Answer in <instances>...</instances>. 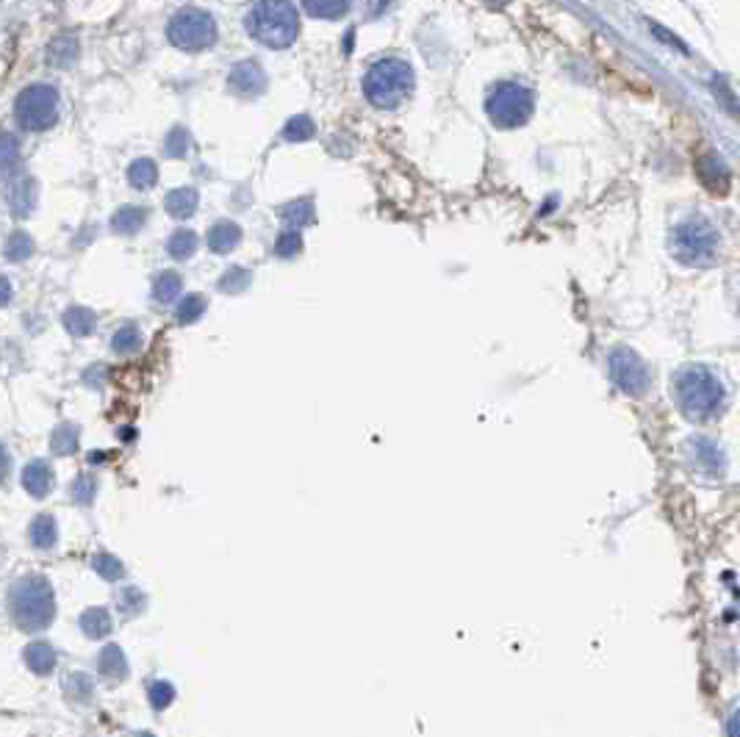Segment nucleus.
I'll use <instances>...</instances> for the list:
<instances>
[{
	"instance_id": "obj_1",
	"label": "nucleus",
	"mask_w": 740,
	"mask_h": 737,
	"mask_svg": "<svg viewBox=\"0 0 740 737\" xmlns=\"http://www.w3.org/2000/svg\"><path fill=\"white\" fill-rule=\"evenodd\" d=\"M9 607H12V619L17 621L20 629H25V632L45 629L56 613L50 583L40 574L20 576L9 591Z\"/></svg>"
},
{
	"instance_id": "obj_2",
	"label": "nucleus",
	"mask_w": 740,
	"mask_h": 737,
	"mask_svg": "<svg viewBox=\"0 0 740 737\" xmlns=\"http://www.w3.org/2000/svg\"><path fill=\"white\" fill-rule=\"evenodd\" d=\"M250 37L264 42L267 48H288L295 42L300 20L292 4H259L252 6L244 20Z\"/></svg>"
},
{
	"instance_id": "obj_3",
	"label": "nucleus",
	"mask_w": 740,
	"mask_h": 737,
	"mask_svg": "<svg viewBox=\"0 0 740 737\" xmlns=\"http://www.w3.org/2000/svg\"><path fill=\"white\" fill-rule=\"evenodd\" d=\"M14 114L25 131H45L58 117V92L50 83H31L20 92Z\"/></svg>"
},
{
	"instance_id": "obj_4",
	"label": "nucleus",
	"mask_w": 740,
	"mask_h": 737,
	"mask_svg": "<svg viewBox=\"0 0 740 737\" xmlns=\"http://www.w3.org/2000/svg\"><path fill=\"white\" fill-rule=\"evenodd\" d=\"M167 37L172 45H178L183 50H203V48L214 45V39H216V22L208 12L186 6L170 20Z\"/></svg>"
},
{
	"instance_id": "obj_5",
	"label": "nucleus",
	"mask_w": 740,
	"mask_h": 737,
	"mask_svg": "<svg viewBox=\"0 0 740 737\" xmlns=\"http://www.w3.org/2000/svg\"><path fill=\"white\" fill-rule=\"evenodd\" d=\"M402 75H405L402 64H394V61H385V64H380L377 70H372V75L366 78V89L372 94V101L383 103V106L394 103L397 92L402 86Z\"/></svg>"
},
{
	"instance_id": "obj_6",
	"label": "nucleus",
	"mask_w": 740,
	"mask_h": 737,
	"mask_svg": "<svg viewBox=\"0 0 740 737\" xmlns=\"http://www.w3.org/2000/svg\"><path fill=\"white\" fill-rule=\"evenodd\" d=\"M228 89H233L242 98H259V94L267 89V73L261 70L259 61H239L233 64V70L228 75Z\"/></svg>"
},
{
	"instance_id": "obj_7",
	"label": "nucleus",
	"mask_w": 740,
	"mask_h": 737,
	"mask_svg": "<svg viewBox=\"0 0 740 737\" xmlns=\"http://www.w3.org/2000/svg\"><path fill=\"white\" fill-rule=\"evenodd\" d=\"M22 488L31 494V496H37V499H42V496H48L50 494V488H53V469H50V463L48 461H31L25 469H22Z\"/></svg>"
},
{
	"instance_id": "obj_8",
	"label": "nucleus",
	"mask_w": 740,
	"mask_h": 737,
	"mask_svg": "<svg viewBox=\"0 0 740 737\" xmlns=\"http://www.w3.org/2000/svg\"><path fill=\"white\" fill-rule=\"evenodd\" d=\"M6 197H9V206L17 216H25L31 208H34V200H37V183L31 175H20L9 183V191H6Z\"/></svg>"
},
{
	"instance_id": "obj_9",
	"label": "nucleus",
	"mask_w": 740,
	"mask_h": 737,
	"mask_svg": "<svg viewBox=\"0 0 740 737\" xmlns=\"http://www.w3.org/2000/svg\"><path fill=\"white\" fill-rule=\"evenodd\" d=\"M242 241V228L231 219H222L208 231V247L214 252H231Z\"/></svg>"
},
{
	"instance_id": "obj_10",
	"label": "nucleus",
	"mask_w": 740,
	"mask_h": 737,
	"mask_svg": "<svg viewBox=\"0 0 740 737\" xmlns=\"http://www.w3.org/2000/svg\"><path fill=\"white\" fill-rule=\"evenodd\" d=\"M25 665L34 671V674H50L56 668V652L45 640H34V644L25 646Z\"/></svg>"
},
{
	"instance_id": "obj_11",
	"label": "nucleus",
	"mask_w": 740,
	"mask_h": 737,
	"mask_svg": "<svg viewBox=\"0 0 740 737\" xmlns=\"http://www.w3.org/2000/svg\"><path fill=\"white\" fill-rule=\"evenodd\" d=\"M98 671H101V674H103L106 680H111V682L125 680V677H128V660H125L122 649L114 646V644L106 646V649L101 652V657H98Z\"/></svg>"
},
{
	"instance_id": "obj_12",
	"label": "nucleus",
	"mask_w": 740,
	"mask_h": 737,
	"mask_svg": "<svg viewBox=\"0 0 740 737\" xmlns=\"http://www.w3.org/2000/svg\"><path fill=\"white\" fill-rule=\"evenodd\" d=\"M198 203H200L198 191L189 189V186L186 189H175V191H170V195H167V211L175 219H189L191 214L198 211Z\"/></svg>"
},
{
	"instance_id": "obj_13",
	"label": "nucleus",
	"mask_w": 740,
	"mask_h": 737,
	"mask_svg": "<svg viewBox=\"0 0 740 737\" xmlns=\"http://www.w3.org/2000/svg\"><path fill=\"white\" fill-rule=\"evenodd\" d=\"M61 322H64V328H67V333H73V336H89L94 330V325H98V316H94L89 308L73 305V308L64 311Z\"/></svg>"
},
{
	"instance_id": "obj_14",
	"label": "nucleus",
	"mask_w": 740,
	"mask_h": 737,
	"mask_svg": "<svg viewBox=\"0 0 740 737\" xmlns=\"http://www.w3.org/2000/svg\"><path fill=\"white\" fill-rule=\"evenodd\" d=\"M81 629L84 635L94 637V640H101L111 632V616L106 607H89V610L81 616Z\"/></svg>"
},
{
	"instance_id": "obj_15",
	"label": "nucleus",
	"mask_w": 740,
	"mask_h": 737,
	"mask_svg": "<svg viewBox=\"0 0 740 737\" xmlns=\"http://www.w3.org/2000/svg\"><path fill=\"white\" fill-rule=\"evenodd\" d=\"M48 58L56 67H73L78 58V42L75 37H56L48 48Z\"/></svg>"
},
{
	"instance_id": "obj_16",
	"label": "nucleus",
	"mask_w": 740,
	"mask_h": 737,
	"mask_svg": "<svg viewBox=\"0 0 740 737\" xmlns=\"http://www.w3.org/2000/svg\"><path fill=\"white\" fill-rule=\"evenodd\" d=\"M145 219H147V211L139 208V206H125L119 208L114 216H111V228L117 233H137L142 225H145Z\"/></svg>"
},
{
	"instance_id": "obj_17",
	"label": "nucleus",
	"mask_w": 740,
	"mask_h": 737,
	"mask_svg": "<svg viewBox=\"0 0 740 737\" xmlns=\"http://www.w3.org/2000/svg\"><path fill=\"white\" fill-rule=\"evenodd\" d=\"M181 288H183V277L178 272H161L153 283V297L158 303H172L178 300Z\"/></svg>"
},
{
	"instance_id": "obj_18",
	"label": "nucleus",
	"mask_w": 740,
	"mask_h": 737,
	"mask_svg": "<svg viewBox=\"0 0 740 737\" xmlns=\"http://www.w3.org/2000/svg\"><path fill=\"white\" fill-rule=\"evenodd\" d=\"M61 688L75 701H89L94 693V682L89 680V674H84V671H70V674L61 680Z\"/></svg>"
},
{
	"instance_id": "obj_19",
	"label": "nucleus",
	"mask_w": 740,
	"mask_h": 737,
	"mask_svg": "<svg viewBox=\"0 0 740 737\" xmlns=\"http://www.w3.org/2000/svg\"><path fill=\"white\" fill-rule=\"evenodd\" d=\"M56 538H58V530L53 516H37L34 524H31V543H34L37 549H50Z\"/></svg>"
},
{
	"instance_id": "obj_20",
	"label": "nucleus",
	"mask_w": 740,
	"mask_h": 737,
	"mask_svg": "<svg viewBox=\"0 0 740 737\" xmlns=\"http://www.w3.org/2000/svg\"><path fill=\"white\" fill-rule=\"evenodd\" d=\"M158 178V167L153 158H137V162L128 167V180L137 189H150Z\"/></svg>"
},
{
	"instance_id": "obj_21",
	"label": "nucleus",
	"mask_w": 740,
	"mask_h": 737,
	"mask_svg": "<svg viewBox=\"0 0 740 737\" xmlns=\"http://www.w3.org/2000/svg\"><path fill=\"white\" fill-rule=\"evenodd\" d=\"M206 297L203 294H189L178 303V311H175V319L181 325H191V322H198V319L206 313Z\"/></svg>"
},
{
	"instance_id": "obj_22",
	"label": "nucleus",
	"mask_w": 740,
	"mask_h": 737,
	"mask_svg": "<svg viewBox=\"0 0 740 737\" xmlns=\"http://www.w3.org/2000/svg\"><path fill=\"white\" fill-rule=\"evenodd\" d=\"M198 236L191 233V231H175L172 236H170V255L172 259H178V261H186V259H191V255H195V250H198Z\"/></svg>"
},
{
	"instance_id": "obj_23",
	"label": "nucleus",
	"mask_w": 740,
	"mask_h": 737,
	"mask_svg": "<svg viewBox=\"0 0 740 737\" xmlns=\"http://www.w3.org/2000/svg\"><path fill=\"white\" fill-rule=\"evenodd\" d=\"M50 443H53V452H56V455H73V452L78 450V427H75V425H61V427H56Z\"/></svg>"
},
{
	"instance_id": "obj_24",
	"label": "nucleus",
	"mask_w": 740,
	"mask_h": 737,
	"mask_svg": "<svg viewBox=\"0 0 740 737\" xmlns=\"http://www.w3.org/2000/svg\"><path fill=\"white\" fill-rule=\"evenodd\" d=\"M139 344H142V336H139L137 325H122L111 338V349L119 352V355H128V352L139 349Z\"/></svg>"
},
{
	"instance_id": "obj_25",
	"label": "nucleus",
	"mask_w": 740,
	"mask_h": 737,
	"mask_svg": "<svg viewBox=\"0 0 740 737\" xmlns=\"http://www.w3.org/2000/svg\"><path fill=\"white\" fill-rule=\"evenodd\" d=\"M92 568L98 571L103 580H109V583H117V580H122V576H125V566L114 555H106V552L92 557Z\"/></svg>"
},
{
	"instance_id": "obj_26",
	"label": "nucleus",
	"mask_w": 740,
	"mask_h": 737,
	"mask_svg": "<svg viewBox=\"0 0 740 737\" xmlns=\"http://www.w3.org/2000/svg\"><path fill=\"white\" fill-rule=\"evenodd\" d=\"M20 162V139L14 134H0V175H6Z\"/></svg>"
},
{
	"instance_id": "obj_27",
	"label": "nucleus",
	"mask_w": 740,
	"mask_h": 737,
	"mask_svg": "<svg viewBox=\"0 0 740 737\" xmlns=\"http://www.w3.org/2000/svg\"><path fill=\"white\" fill-rule=\"evenodd\" d=\"M4 252H6V259H9V261H25L28 255L34 252V239H31L28 233H22V231H17V233H12V236H9V241H6Z\"/></svg>"
},
{
	"instance_id": "obj_28",
	"label": "nucleus",
	"mask_w": 740,
	"mask_h": 737,
	"mask_svg": "<svg viewBox=\"0 0 740 737\" xmlns=\"http://www.w3.org/2000/svg\"><path fill=\"white\" fill-rule=\"evenodd\" d=\"M283 219L288 222V225H308V222L313 219V206L308 200H295V203H288L280 208Z\"/></svg>"
},
{
	"instance_id": "obj_29",
	"label": "nucleus",
	"mask_w": 740,
	"mask_h": 737,
	"mask_svg": "<svg viewBox=\"0 0 740 737\" xmlns=\"http://www.w3.org/2000/svg\"><path fill=\"white\" fill-rule=\"evenodd\" d=\"M250 272L244 267H231L228 272H225L219 277V288L222 292H228V294H236V292H244V288L250 285Z\"/></svg>"
},
{
	"instance_id": "obj_30",
	"label": "nucleus",
	"mask_w": 740,
	"mask_h": 737,
	"mask_svg": "<svg viewBox=\"0 0 740 737\" xmlns=\"http://www.w3.org/2000/svg\"><path fill=\"white\" fill-rule=\"evenodd\" d=\"M283 136H286L288 142H303V139L313 136V122H311V117H305V114L292 117V119L286 122V127H283Z\"/></svg>"
},
{
	"instance_id": "obj_31",
	"label": "nucleus",
	"mask_w": 740,
	"mask_h": 737,
	"mask_svg": "<svg viewBox=\"0 0 740 737\" xmlns=\"http://www.w3.org/2000/svg\"><path fill=\"white\" fill-rule=\"evenodd\" d=\"M300 244H303V239H300L297 231H286V233L278 236L275 252L280 255V259H295V255L300 252Z\"/></svg>"
},
{
	"instance_id": "obj_32",
	"label": "nucleus",
	"mask_w": 740,
	"mask_h": 737,
	"mask_svg": "<svg viewBox=\"0 0 740 737\" xmlns=\"http://www.w3.org/2000/svg\"><path fill=\"white\" fill-rule=\"evenodd\" d=\"M189 134L183 131V127H175V131L167 136V145H164V153L170 155V158H183L186 153H189Z\"/></svg>"
},
{
	"instance_id": "obj_33",
	"label": "nucleus",
	"mask_w": 740,
	"mask_h": 737,
	"mask_svg": "<svg viewBox=\"0 0 740 737\" xmlns=\"http://www.w3.org/2000/svg\"><path fill=\"white\" fill-rule=\"evenodd\" d=\"M150 701H153L155 710H167L170 704L175 701V688L170 682H155L150 688Z\"/></svg>"
},
{
	"instance_id": "obj_34",
	"label": "nucleus",
	"mask_w": 740,
	"mask_h": 737,
	"mask_svg": "<svg viewBox=\"0 0 740 737\" xmlns=\"http://www.w3.org/2000/svg\"><path fill=\"white\" fill-rule=\"evenodd\" d=\"M92 496H94V479L86 477V474L78 477L75 483H73V499H75L78 504H89Z\"/></svg>"
},
{
	"instance_id": "obj_35",
	"label": "nucleus",
	"mask_w": 740,
	"mask_h": 737,
	"mask_svg": "<svg viewBox=\"0 0 740 737\" xmlns=\"http://www.w3.org/2000/svg\"><path fill=\"white\" fill-rule=\"evenodd\" d=\"M119 604H122V613L131 616V610L139 613L142 607H145V596H142L139 591H134V588H125V591L119 593Z\"/></svg>"
},
{
	"instance_id": "obj_36",
	"label": "nucleus",
	"mask_w": 740,
	"mask_h": 737,
	"mask_svg": "<svg viewBox=\"0 0 740 737\" xmlns=\"http://www.w3.org/2000/svg\"><path fill=\"white\" fill-rule=\"evenodd\" d=\"M305 9H308V14H313V17H336V14H341L347 6H344V4H339V6H336V4H308Z\"/></svg>"
},
{
	"instance_id": "obj_37",
	"label": "nucleus",
	"mask_w": 740,
	"mask_h": 737,
	"mask_svg": "<svg viewBox=\"0 0 740 737\" xmlns=\"http://www.w3.org/2000/svg\"><path fill=\"white\" fill-rule=\"evenodd\" d=\"M727 737H740V701L735 704V710L727 718Z\"/></svg>"
},
{
	"instance_id": "obj_38",
	"label": "nucleus",
	"mask_w": 740,
	"mask_h": 737,
	"mask_svg": "<svg viewBox=\"0 0 740 737\" xmlns=\"http://www.w3.org/2000/svg\"><path fill=\"white\" fill-rule=\"evenodd\" d=\"M9 300H12V283L9 277L0 275V305H9Z\"/></svg>"
},
{
	"instance_id": "obj_39",
	"label": "nucleus",
	"mask_w": 740,
	"mask_h": 737,
	"mask_svg": "<svg viewBox=\"0 0 740 737\" xmlns=\"http://www.w3.org/2000/svg\"><path fill=\"white\" fill-rule=\"evenodd\" d=\"M6 471H9V455L4 450V443H0V479L6 477Z\"/></svg>"
},
{
	"instance_id": "obj_40",
	"label": "nucleus",
	"mask_w": 740,
	"mask_h": 737,
	"mask_svg": "<svg viewBox=\"0 0 740 737\" xmlns=\"http://www.w3.org/2000/svg\"><path fill=\"white\" fill-rule=\"evenodd\" d=\"M137 737H153V734H147V732H142V734H137Z\"/></svg>"
}]
</instances>
